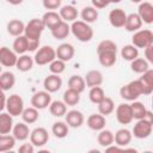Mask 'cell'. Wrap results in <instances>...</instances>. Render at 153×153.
I'll list each match as a JSON object with an SVG mask.
<instances>
[{
  "label": "cell",
  "mask_w": 153,
  "mask_h": 153,
  "mask_svg": "<svg viewBox=\"0 0 153 153\" xmlns=\"http://www.w3.org/2000/svg\"><path fill=\"white\" fill-rule=\"evenodd\" d=\"M71 26V32L72 35L82 43L90 42L93 38V29L90 24L82 22V20H74L72 22Z\"/></svg>",
  "instance_id": "6da1fadb"
},
{
  "label": "cell",
  "mask_w": 153,
  "mask_h": 153,
  "mask_svg": "<svg viewBox=\"0 0 153 153\" xmlns=\"http://www.w3.org/2000/svg\"><path fill=\"white\" fill-rule=\"evenodd\" d=\"M120 96H121L122 99H124L127 102L136 100L140 96H143L142 86H141L140 81L136 79V80H133V81L123 85L120 88Z\"/></svg>",
  "instance_id": "7a4b0ae2"
},
{
  "label": "cell",
  "mask_w": 153,
  "mask_h": 153,
  "mask_svg": "<svg viewBox=\"0 0 153 153\" xmlns=\"http://www.w3.org/2000/svg\"><path fill=\"white\" fill-rule=\"evenodd\" d=\"M45 26L42 22L41 18H32L31 20H29L25 24V29H24V36L27 39H36L39 41L42 32L44 31Z\"/></svg>",
  "instance_id": "3957f363"
},
{
  "label": "cell",
  "mask_w": 153,
  "mask_h": 153,
  "mask_svg": "<svg viewBox=\"0 0 153 153\" xmlns=\"http://www.w3.org/2000/svg\"><path fill=\"white\" fill-rule=\"evenodd\" d=\"M131 44L135 45L137 49H145L146 47L153 44V32L149 29H140L133 32Z\"/></svg>",
  "instance_id": "277c9868"
},
{
  "label": "cell",
  "mask_w": 153,
  "mask_h": 153,
  "mask_svg": "<svg viewBox=\"0 0 153 153\" xmlns=\"http://www.w3.org/2000/svg\"><path fill=\"white\" fill-rule=\"evenodd\" d=\"M54 59H56V53H55V49L51 45L39 47L35 51V56H33V61L38 66L49 65Z\"/></svg>",
  "instance_id": "5b68a950"
},
{
  "label": "cell",
  "mask_w": 153,
  "mask_h": 153,
  "mask_svg": "<svg viewBox=\"0 0 153 153\" xmlns=\"http://www.w3.org/2000/svg\"><path fill=\"white\" fill-rule=\"evenodd\" d=\"M24 108H25L24 106V100H23V98L19 94L13 93V94H11L10 97L6 98V106H5V109L7 110V112L11 116L16 117V116L22 115Z\"/></svg>",
  "instance_id": "8992f818"
},
{
  "label": "cell",
  "mask_w": 153,
  "mask_h": 153,
  "mask_svg": "<svg viewBox=\"0 0 153 153\" xmlns=\"http://www.w3.org/2000/svg\"><path fill=\"white\" fill-rule=\"evenodd\" d=\"M152 129H153V122L141 118V120H136V123L133 127L131 134L134 135V137L142 140V139H147L152 134Z\"/></svg>",
  "instance_id": "52a82bcc"
},
{
  "label": "cell",
  "mask_w": 153,
  "mask_h": 153,
  "mask_svg": "<svg viewBox=\"0 0 153 153\" xmlns=\"http://www.w3.org/2000/svg\"><path fill=\"white\" fill-rule=\"evenodd\" d=\"M30 102H31V106L36 108L37 110H43V109H47L51 103V96L45 90L38 91L32 94Z\"/></svg>",
  "instance_id": "ba28073f"
},
{
  "label": "cell",
  "mask_w": 153,
  "mask_h": 153,
  "mask_svg": "<svg viewBox=\"0 0 153 153\" xmlns=\"http://www.w3.org/2000/svg\"><path fill=\"white\" fill-rule=\"evenodd\" d=\"M114 111H115V116H116L117 122L121 124H129L134 120L130 104H128V103H121L120 105H117V108Z\"/></svg>",
  "instance_id": "9c48e42d"
},
{
  "label": "cell",
  "mask_w": 153,
  "mask_h": 153,
  "mask_svg": "<svg viewBox=\"0 0 153 153\" xmlns=\"http://www.w3.org/2000/svg\"><path fill=\"white\" fill-rule=\"evenodd\" d=\"M30 142L35 147H42L44 146L49 140V133L43 127H37L33 130L30 131Z\"/></svg>",
  "instance_id": "30bf717a"
},
{
  "label": "cell",
  "mask_w": 153,
  "mask_h": 153,
  "mask_svg": "<svg viewBox=\"0 0 153 153\" xmlns=\"http://www.w3.org/2000/svg\"><path fill=\"white\" fill-rule=\"evenodd\" d=\"M97 55H98V61H99L100 66H103L105 68L112 67L117 61V50H115V49L102 50V51H98Z\"/></svg>",
  "instance_id": "8fae6325"
},
{
  "label": "cell",
  "mask_w": 153,
  "mask_h": 153,
  "mask_svg": "<svg viewBox=\"0 0 153 153\" xmlns=\"http://www.w3.org/2000/svg\"><path fill=\"white\" fill-rule=\"evenodd\" d=\"M65 117H66V123L68 124V127L71 128H80L84 122H85V117H84V114L79 110H69L65 114Z\"/></svg>",
  "instance_id": "7c38bea8"
},
{
  "label": "cell",
  "mask_w": 153,
  "mask_h": 153,
  "mask_svg": "<svg viewBox=\"0 0 153 153\" xmlns=\"http://www.w3.org/2000/svg\"><path fill=\"white\" fill-rule=\"evenodd\" d=\"M18 55L13 51V49H10L8 47H1L0 48V65L4 67H14L17 62Z\"/></svg>",
  "instance_id": "4fadbf2b"
},
{
  "label": "cell",
  "mask_w": 153,
  "mask_h": 153,
  "mask_svg": "<svg viewBox=\"0 0 153 153\" xmlns=\"http://www.w3.org/2000/svg\"><path fill=\"white\" fill-rule=\"evenodd\" d=\"M127 19V13L122 8H114L109 12V23L111 26L121 29L124 26Z\"/></svg>",
  "instance_id": "5bb4252c"
},
{
  "label": "cell",
  "mask_w": 153,
  "mask_h": 153,
  "mask_svg": "<svg viewBox=\"0 0 153 153\" xmlns=\"http://www.w3.org/2000/svg\"><path fill=\"white\" fill-rule=\"evenodd\" d=\"M43 87L49 93L57 92L62 87V79L59 74H49L43 80Z\"/></svg>",
  "instance_id": "9a60e30c"
},
{
  "label": "cell",
  "mask_w": 153,
  "mask_h": 153,
  "mask_svg": "<svg viewBox=\"0 0 153 153\" xmlns=\"http://www.w3.org/2000/svg\"><path fill=\"white\" fill-rule=\"evenodd\" d=\"M137 14L141 18L142 23L152 24L153 23V5L148 1H141L139 4Z\"/></svg>",
  "instance_id": "2e32d148"
},
{
  "label": "cell",
  "mask_w": 153,
  "mask_h": 153,
  "mask_svg": "<svg viewBox=\"0 0 153 153\" xmlns=\"http://www.w3.org/2000/svg\"><path fill=\"white\" fill-rule=\"evenodd\" d=\"M55 53H56V59H60L65 62H68L74 57L75 49L71 43H61L55 49Z\"/></svg>",
  "instance_id": "e0dca14e"
},
{
  "label": "cell",
  "mask_w": 153,
  "mask_h": 153,
  "mask_svg": "<svg viewBox=\"0 0 153 153\" xmlns=\"http://www.w3.org/2000/svg\"><path fill=\"white\" fill-rule=\"evenodd\" d=\"M142 86V93L143 96H148L153 92V71L148 68L146 72L141 74V76L137 79Z\"/></svg>",
  "instance_id": "ac0fdd59"
},
{
  "label": "cell",
  "mask_w": 153,
  "mask_h": 153,
  "mask_svg": "<svg viewBox=\"0 0 153 153\" xmlns=\"http://www.w3.org/2000/svg\"><path fill=\"white\" fill-rule=\"evenodd\" d=\"M131 139H133V134L127 128H121L114 134V143L123 148L131 142Z\"/></svg>",
  "instance_id": "d6986e66"
},
{
  "label": "cell",
  "mask_w": 153,
  "mask_h": 153,
  "mask_svg": "<svg viewBox=\"0 0 153 153\" xmlns=\"http://www.w3.org/2000/svg\"><path fill=\"white\" fill-rule=\"evenodd\" d=\"M86 124H87V127H88L91 130L99 131V130H102L103 128H105L106 120H105V116H103V115H100V114H92V115H90V116L87 117Z\"/></svg>",
  "instance_id": "ffe728a7"
},
{
  "label": "cell",
  "mask_w": 153,
  "mask_h": 153,
  "mask_svg": "<svg viewBox=\"0 0 153 153\" xmlns=\"http://www.w3.org/2000/svg\"><path fill=\"white\" fill-rule=\"evenodd\" d=\"M11 133L17 141H25L30 136V129L25 122H19V123L13 124Z\"/></svg>",
  "instance_id": "44dd1931"
},
{
  "label": "cell",
  "mask_w": 153,
  "mask_h": 153,
  "mask_svg": "<svg viewBox=\"0 0 153 153\" xmlns=\"http://www.w3.org/2000/svg\"><path fill=\"white\" fill-rule=\"evenodd\" d=\"M86 87H93V86H100L103 84V73L98 69H91L86 73L84 76Z\"/></svg>",
  "instance_id": "7402d4cb"
},
{
  "label": "cell",
  "mask_w": 153,
  "mask_h": 153,
  "mask_svg": "<svg viewBox=\"0 0 153 153\" xmlns=\"http://www.w3.org/2000/svg\"><path fill=\"white\" fill-rule=\"evenodd\" d=\"M59 14H60V17H61V19L63 22L72 23V22H74V20L78 19L79 12H78V10L73 5H65V6H61L60 7Z\"/></svg>",
  "instance_id": "603a6c76"
},
{
  "label": "cell",
  "mask_w": 153,
  "mask_h": 153,
  "mask_svg": "<svg viewBox=\"0 0 153 153\" xmlns=\"http://www.w3.org/2000/svg\"><path fill=\"white\" fill-rule=\"evenodd\" d=\"M33 65H35V61H33V57H32V56H30V55H27V54H22V55L18 56L14 67H16L19 72L25 73V72L31 71L32 67H33Z\"/></svg>",
  "instance_id": "cb8c5ba5"
},
{
  "label": "cell",
  "mask_w": 153,
  "mask_h": 153,
  "mask_svg": "<svg viewBox=\"0 0 153 153\" xmlns=\"http://www.w3.org/2000/svg\"><path fill=\"white\" fill-rule=\"evenodd\" d=\"M142 20L141 18L139 17L137 13H130V14H127V19H126V24H124V29L128 31V32H135L137 30L141 29L142 26Z\"/></svg>",
  "instance_id": "d4e9b609"
},
{
  "label": "cell",
  "mask_w": 153,
  "mask_h": 153,
  "mask_svg": "<svg viewBox=\"0 0 153 153\" xmlns=\"http://www.w3.org/2000/svg\"><path fill=\"white\" fill-rule=\"evenodd\" d=\"M50 32H51V36L55 39H65L71 33V26H69V24L67 22H63L62 20L56 26H54L50 30Z\"/></svg>",
  "instance_id": "484cf974"
},
{
  "label": "cell",
  "mask_w": 153,
  "mask_h": 153,
  "mask_svg": "<svg viewBox=\"0 0 153 153\" xmlns=\"http://www.w3.org/2000/svg\"><path fill=\"white\" fill-rule=\"evenodd\" d=\"M42 22L44 24L45 27H48L49 30H51L54 26H56L59 23L62 22L60 14L56 12V11H47L43 16H42Z\"/></svg>",
  "instance_id": "4316f807"
},
{
  "label": "cell",
  "mask_w": 153,
  "mask_h": 153,
  "mask_svg": "<svg viewBox=\"0 0 153 153\" xmlns=\"http://www.w3.org/2000/svg\"><path fill=\"white\" fill-rule=\"evenodd\" d=\"M24 29H25V24L23 20L20 19H11L7 25H6V30L7 32L13 36V37H17V36H20V35H24Z\"/></svg>",
  "instance_id": "83f0119b"
},
{
  "label": "cell",
  "mask_w": 153,
  "mask_h": 153,
  "mask_svg": "<svg viewBox=\"0 0 153 153\" xmlns=\"http://www.w3.org/2000/svg\"><path fill=\"white\" fill-rule=\"evenodd\" d=\"M13 128V116L8 112H0V134H10Z\"/></svg>",
  "instance_id": "f1b7e54d"
},
{
  "label": "cell",
  "mask_w": 153,
  "mask_h": 153,
  "mask_svg": "<svg viewBox=\"0 0 153 153\" xmlns=\"http://www.w3.org/2000/svg\"><path fill=\"white\" fill-rule=\"evenodd\" d=\"M98 10L94 8L93 6H85L81 12H80V17H81V20L87 23V24H92L94 22H97L98 19Z\"/></svg>",
  "instance_id": "f546056e"
},
{
  "label": "cell",
  "mask_w": 153,
  "mask_h": 153,
  "mask_svg": "<svg viewBox=\"0 0 153 153\" xmlns=\"http://www.w3.org/2000/svg\"><path fill=\"white\" fill-rule=\"evenodd\" d=\"M98 112L103 116H108V115H111L115 110V103L114 100L110 98V97H104L98 104Z\"/></svg>",
  "instance_id": "4dcf8cb0"
},
{
  "label": "cell",
  "mask_w": 153,
  "mask_h": 153,
  "mask_svg": "<svg viewBox=\"0 0 153 153\" xmlns=\"http://www.w3.org/2000/svg\"><path fill=\"white\" fill-rule=\"evenodd\" d=\"M48 108H49V112L54 117H62L67 112V105L65 104L63 100H51Z\"/></svg>",
  "instance_id": "1f68e13d"
},
{
  "label": "cell",
  "mask_w": 153,
  "mask_h": 153,
  "mask_svg": "<svg viewBox=\"0 0 153 153\" xmlns=\"http://www.w3.org/2000/svg\"><path fill=\"white\" fill-rule=\"evenodd\" d=\"M97 142L99 146H102L104 148L112 145L114 143V133L109 129L103 128L102 130H99V133L97 135Z\"/></svg>",
  "instance_id": "d6a6232c"
},
{
  "label": "cell",
  "mask_w": 153,
  "mask_h": 153,
  "mask_svg": "<svg viewBox=\"0 0 153 153\" xmlns=\"http://www.w3.org/2000/svg\"><path fill=\"white\" fill-rule=\"evenodd\" d=\"M51 133L57 139H65L69 133V127L63 121H57L51 127Z\"/></svg>",
  "instance_id": "836d02e7"
},
{
  "label": "cell",
  "mask_w": 153,
  "mask_h": 153,
  "mask_svg": "<svg viewBox=\"0 0 153 153\" xmlns=\"http://www.w3.org/2000/svg\"><path fill=\"white\" fill-rule=\"evenodd\" d=\"M12 49L17 55H22V54H26L27 53V38L24 35L17 36L16 39L13 41L12 44Z\"/></svg>",
  "instance_id": "e575fe53"
},
{
  "label": "cell",
  "mask_w": 153,
  "mask_h": 153,
  "mask_svg": "<svg viewBox=\"0 0 153 153\" xmlns=\"http://www.w3.org/2000/svg\"><path fill=\"white\" fill-rule=\"evenodd\" d=\"M68 88H72L79 93L84 92L86 88V84H85V79L81 75H72L68 79Z\"/></svg>",
  "instance_id": "d590c367"
},
{
  "label": "cell",
  "mask_w": 153,
  "mask_h": 153,
  "mask_svg": "<svg viewBox=\"0 0 153 153\" xmlns=\"http://www.w3.org/2000/svg\"><path fill=\"white\" fill-rule=\"evenodd\" d=\"M20 116L23 118V122H25L26 124H32V123L37 122V120L39 118L38 110L36 108H33V106L24 108V110H23Z\"/></svg>",
  "instance_id": "8d00e7d4"
},
{
  "label": "cell",
  "mask_w": 153,
  "mask_h": 153,
  "mask_svg": "<svg viewBox=\"0 0 153 153\" xmlns=\"http://www.w3.org/2000/svg\"><path fill=\"white\" fill-rule=\"evenodd\" d=\"M0 84H1V87L4 91L11 90L16 84V75L10 71L1 72L0 73Z\"/></svg>",
  "instance_id": "74e56055"
},
{
  "label": "cell",
  "mask_w": 153,
  "mask_h": 153,
  "mask_svg": "<svg viewBox=\"0 0 153 153\" xmlns=\"http://www.w3.org/2000/svg\"><path fill=\"white\" fill-rule=\"evenodd\" d=\"M149 68V62L143 57H136L133 61H130V69L134 73L137 74H142L143 72H146Z\"/></svg>",
  "instance_id": "f35d334b"
},
{
  "label": "cell",
  "mask_w": 153,
  "mask_h": 153,
  "mask_svg": "<svg viewBox=\"0 0 153 153\" xmlns=\"http://www.w3.org/2000/svg\"><path fill=\"white\" fill-rule=\"evenodd\" d=\"M121 56L126 61H133L134 59L139 57V49L133 44H126L121 49Z\"/></svg>",
  "instance_id": "ab89813d"
},
{
  "label": "cell",
  "mask_w": 153,
  "mask_h": 153,
  "mask_svg": "<svg viewBox=\"0 0 153 153\" xmlns=\"http://www.w3.org/2000/svg\"><path fill=\"white\" fill-rule=\"evenodd\" d=\"M62 100L65 102V104L67 106H75L80 102V93L72 90V88H68L63 92V99Z\"/></svg>",
  "instance_id": "60d3db41"
},
{
  "label": "cell",
  "mask_w": 153,
  "mask_h": 153,
  "mask_svg": "<svg viewBox=\"0 0 153 153\" xmlns=\"http://www.w3.org/2000/svg\"><path fill=\"white\" fill-rule=\"evenodd\" d=\"M16 139L13 135L2 134L0 136V152H10L16 146Z\"/></svg>",
  "instance_id": "b9f144b4"
},
{
  "label": "cell",
  "mask_w": 153,
  "mask_h": 153,
  "mask_svg": "<svg viewBox=\"0 0 153 153\" xmlns=\"http://www.w3.org/2000/svg\"><path fill=\"white\" fill-rule=\"evenodd\" d=\"M130 108H131V114H133V118L134 120L143 118L146 112H147V109L143 105V103L137 102V100H133V103L130 104Z\"/></svg>",
  "instance_id": "7bdbcfd3"
},
{
  "label": "cell",
  "mask_w": 153,
  "mask_h": 153,
  "mask_svg": "<svg viewBox=\"0 0 153 153\" xmlns=\"http://www.w3.org/2000/svg\"><path fill=\"white\" fill-rule=\"evenodd\" d=\"M104 97H105V92H104V90H103L100 86L90 87V91H88V99H90L91 103L98 104Z\"/></svg>",
  "instance_id": "ee69618b"
},
{
  "label": "cell",
  "mask_w": 153,
  "mask_h": 153,
  "mask_svg": "<svg viewBox=\"0 0 153 153\" xmlns=\"http://www.w3.org/2000/svg\"><path fill=\"white\" fill-rule=\"evenodd\" d=\"M66 69V62L60 60V59H54L50 63H49V71L51 74H61L63 73Z\"/></svg>",
  "instance_id": "f6af8a7d"
},
{
  "label": "cell",
  "mask_w": 153,
  "mask_h": 153,
  "mask_svg": "<svg viewBox=\"0 0 153 153\" xmlns=\"http://www.w3.org/2000/svg\"><path fill=\"white\" fill-rule=\"evenodd\" d=\"M108 49H115V50H117V44L114 41H111V39H103L97 45V53L98 51H102V50H108Z\"/></svg>",
  "instance_id": "bcb514c9"
},
{
  "label": "cell",
  "mask_w": 153,
  "mask_h": 153,
  "mask_svg": "<svg viewBox=\"0 0 153 153\" xmlns=\"http://www.w3.org/2000/svg\"><path fill=\"white\" fill-rule=\"evenodd\" d=\"M62 0H42V5L48 11H55L61 7Z\"/></svg>",
  "instance_id": "7dc6e473"
},
{
  "label": "cell",
  "mask_w": 153,
  "mask_h": 153,
  "mask_svg": "<svg viewBox=\"0 0 153 153\" xmlns=\"http://www.w3.org/2000/svg\"><path fill=\"white\" fill-rule=\"evenodd\" d=\"M18 152L19 153H33L35 152V146L31 142L22 143L19 146V148H18Z\"/></svg>",
  "instance_id": "c3c4849f"
},
{
  "label": "cell",
  "mask_w": 153,
  "mask_h": 153,
  "mask_svg": "<svg viewBox=\"0 0 153 153\" xmlns=\"http://www.w3.org/2000/svg\"><path fill=\"white\" fill-rule=\"evenodd\" d=\"M92 2V6L97 10H100V8H105L106 6H109L111 4L110 0H91Z\"/></svg>",
  "instance_id": "681fc988"
},
{
  "label": "cell",
  "mask_w": 153,
  "mask_h": 153,
  "mask_svg": "<svg viewBox=\"0 0 153 153\" xmlns=\"http://www.w3.org/2000/svg\"><path fill=\"white\" fill-rule=\"evenodd\" d=\"M143 53H145V59H146L149 63H152V62H153V44L146 47V48L143 49Z\"/></svg>",
  "instance_id": "f907efd6"
},
{
  "label": "cell",
  "mask_w": 153,
  "mask_h": 153,
  "mask_svg": "<svg viewBox=\"0 0 153 153\" xmlns=\"http://www.w3.org/2000/svg\"><path fill=\"white\" fill-rule=\"evenodd\" d=\"M39 48V41L27 39V51H36Z\"/></svg>",
  "instance_id": "816d5d0a"
},
{
  "label": "cell",
  "mask_w": 153,
  "mask_h": 153,
  "mask_svg": "<svg viewBox=\"0 0 153 153\" xmlns=\"http://www.w3.org/2000/svg\"><path fill=\"white\" fill-rule=\"evenodd\" d=\"M122 151H123V147H120L115 143L105 147V152H108V153H110V152H122Z\"/></svg>",
  "instance_id": "f5cc1de1"
},
{
  "label": "cell",
  "mask_w": 153,
  "mask_h": 153,
  "mask_svg": "<svg viewBox=\"0 0 153 153\" xmlns=\"http://www.w3.org/2000/svg\"><path fill=\"white\" fill-rule=\"evenodd\" d=\"M5 91H2V90H0V112L5 109V106H6V96H5V93H4Z\"/></svg>",
  "instance_id": "db71d44e"
},
{
  "label": "cell",
  "mask_w": 153,
  "mask_h": 153,
  "mask_svg": "<svg viewBox=\"0 0 153 153\" xmlns=\"http://www.w3.org/2000/svg\"><path fill=\"white\" fill-rule=\"evenodd\" d=\"M6 2H8V4H11V5H13V6H17V5H20L24 0H5Z\"/></svg>",
  "instance_id": "11a10c76"
},
{
  "label": "cell",
  "mask_w": 153,
  "mask_h": 153,
  "mask_svg": "<svg viewBox=\"0 0 153 153\" xmlns=\"http://www.w3.org/2000/svg\"><path fill=\"white\" fill-rule=\"evenodd\" d=\"M131 2H134V4H140L141 1H143V0H130Z\"/></svg>",
  "instance_id": "9f6ffc18"
},
{
  "label": "cell",
  "mask_w": 153,
  "mask_h": 153,
  "mask_svg": "<svg viewBox=\"0 0 153 153\" xmlns=\"http://www.w3.org/2000/svg\"><path fill=\"white\" fill-rule=\"evenodd\" d=\"M111 1V4H118V2H121V0H110Z\"/></svg>",
  "instance_id": "6f0895ef"
},
{
  "label": "cell",
  "mask_w": 153,
  "mask_h": 153,
  "mask_svg": "<svg viewBox=\"0 0 153 153\" xmlns=\"http://www.w3.org/2000/svg\"><path fill=\"white\" fill-rule=\"evenodd\" d=\"M1 69H2V67H1V65H0V73H1Z\"/></svg>",
  "instance_id": "680465c9"
},
{
  "label": "cell",
  "mask_w": 153,
  "mask_h": 153,
  "mask_svg": "<svg viewBox=\"0 0 153 153\" xmlns=\"http://www.w3.org/2000/svg\"><path fill=\"white\" fill-rule=\"evenodd\" d=\"M0 90H2V87H1V84H0ZM4 91V90H2Z\"/></svg>",
  "instance_id": "91938a15"
},
{
  "label": "cell",
  "mask_w": 153,
  "mask_h": 153,
  "mask_svg": "<svg viewBox=\"0 0 153 153\" xmlns=\"http://www.w3.org/2000/svg\"><path fill=\"white\" fill-rule=\"evenodd\" d=\"M0 136H1V134H0Z\"/></svg>",
  "instance_id": "94428289"
}]
</instances>
